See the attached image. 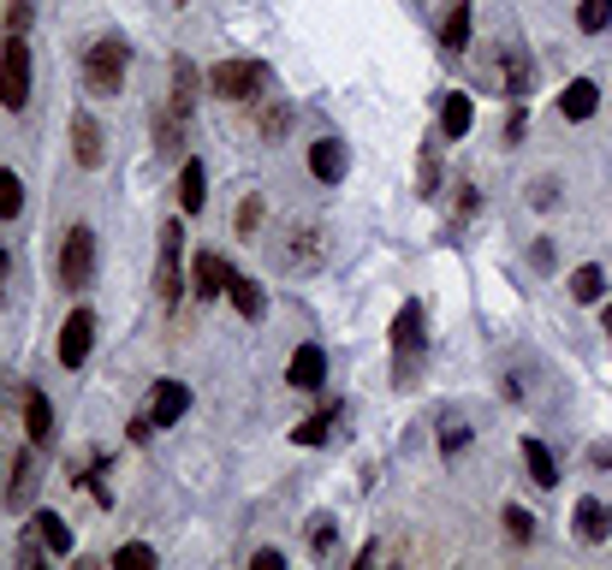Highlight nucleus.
<instances>
[{"instance_id":"nucleus-31","label":"nucleus","mask_w":612,"mask_h":570,"mask_svg":"<svg viewBox=\"0 0 612 570\" xmlns=\"http://www.w3.org/2000/svg\"><path fill=\"white\" fill-rule=\"evenodd\" d=\"M464 446H470V422H464V416H446V422H440V452H446V458H458Z\"/></svg>"},{"instance_id":"nucleus-37","label":"nucleus","mask_w":612,"mask_h":570,"mask_svg":"<svg viewBox=\"0 0 612 570\" xmlns=\"http://www.w3.org/2000/svg\"><path fill=\"white\" fill-rule=\"evenodd\" d=\"M113 565H155V547H143V541H125V547L113 553Z\"/></svg>"},{"instance_id":"nucleus-39","label":"nucleus","mask_w":612,"mask_h":570,"mask_svg":"<svg viewBox=\"0 0 612 570\" xmlns=\"http://www.w3.org/2000/svg\"><path fill=\"white\" fill-rule=\"evenodd\" d=\"M524 131H529V113H524V101H517L512 119H505V137H512V143H524Z\"/></svg>"},{"instance_id":"nucleus-30","label":"nucleus","mask_w":612,"mask_h":570,"mask_svg":"<svg viewBox=\"0 0 612 570\" xmlns=\"http://www.w3.org/2000/svg\"><path fill=\"white\" fill-rule=\"evenodd\" d=\"M607 24H612V0H577V30L583 36L607 30Z\"/></svg>"},{"instance_id":"nucleus-28","label":"nucleus","mask_w":612,"mask_h":570,"mask_svg":"<svg viewBox=\"0 0 612 570\" xmlns=\"http://www.w3.org/2000/svg\"><path fill=\"white\" fill-rule=\"evenodd\" d=\"M24 208V179L12 167H0V220H18Z\"/></svg>"},{"instance_id":"nucleus-43","label":"nucleus","mask_w":612,"mask_h":570,"mask_svg":"<svg viewBox=\"0 0 612 570\" xmlns=\"http://www.w3.org/2000/svg\"><path fill=\"white\" fill-rule=\"evenodd\" d=\"M589 458H595V464H601V470H612V446H595V452H589Z\"/></svg>"},{"instance_id":"nucleus-3","label":"nucleus","mask_w":612,"mask_h":570,"mask_svg":"<svg viewBox=\"0 0 612 570\" xmlns=\"http://www.w3.org/2000/svg\"><path fill=\"white\" fill-rule=\"evenodd\" d=\"M0 107H30V42L7 30V48H0Z\"/></svg>"},{"instance_id":"nucleus-4","label":"nucleus","mask_w":612,"mask_h":570,"mask_svg":"<svg viewBox=\"0 0 612 570\" xmlns=\"http://www.w3.org/2000/svg\"><path fill=\"white\" fill-rule=\"evenodd\" d=\"M392 357H399V387H411V369H416V357H423V345H428V333H423V303H399V315H392Z\"/></svg>"},{"instance_id":"nucleus-33","label":"nucleus","mask_w":612,"mask_h":570,"mask_svg":"<svg viewBox=\"0 0 612 570\" xmlns=\"http://www.w3.org/2000/svg\"><path fill=\"white\" fill-rule=\"evenodd\" d=\"M334 517H315V523H310V553H315V559H334Z\"/></svg>"},{"instance_id":"nucleus-27","label":"nucleus","mask_w":612,"mask_h":570,"mask_svg":"<svg viewBox=\"0 0 612 570\" xmlns=\"http://www.w3.org/2000/svg\"><path fill=\"white\" fill-rule=\"evenodd\" d=\"M36 535H42V547L54 553V559H66L72 553V529H66V517H54V511H36Z\"/></svg>"},{"instance_id":"nucleus-36","label":"nucleus","mask_w":612,"mask_h":570,"mask_svg":"<svg viewBox=\"0 0 612 570\" xmlns=\"http://www.w3.org/2000/svg\"><path fill=\"white\" fill-rule=\"evenodd\" d=\"M286 125H291V107H267L262 113V137H267V143H279V137H286Z\"/></svg>"},{"instance_id":"nucleus-42","label":"nucleus","mask_w":612,"mask_h":570,"mask_svg":"<svg viewBox=\"0 0 612 570\" xmlns=\"http://www.w3.org/2000/svg\"><path fill=\"white\" fill-rule=\"evenodd\" d=\"M529 202H541V208H547V202H553V179H541V185H529Z\"/></svg>"},{"instance_id":"nucleus-35","label":"nucleus","mask_w":612,"mask_h":570,"mask_svg":"<svg viewBox=\"0 0 612 570\" xmlns=\"http://www.w3.org/2000/svg\"><path fill=\"white\" fill-rule=\"evenodd\" d=\"M30 18H36V7H30V0H7V30H12V36H24V30H30Z\"/></svg>"},{"instance_id":"nucleus-44","label":"nucleus","mask_w":612,"mask_h":570,"mask_svg":"<svg viewBox=\"0 0 612 570\" xmlns=\"http://www.w3.org/2000/svg\"><path fill=\"white\" fill-rule=\"evenodd\" d=\"M7 274H12V262H7V250H0V286H7Z\"/></svg>"},{"instance_id":"nucleus-26","label":"nucleus","mask_w":612,"mask_h":570,"mask_svg":"<svg viewBox=\"0 0 612 570\" xmlns=\"http://www.w3.org/2000/svg\"><path fill=\"white\" fill-rule=\"evenodd\" d=\"M416 197L423 202H440V137L423 143V167H416Z\"/></svg>"},{"instance_id":"nucleus-22","label":"nucleus","mask_w":612,"mask_h":570,"mask_svg":"<svg viewBox=\"0 0 612 570\" xmlns=\"http://www.w3.org/2000/svg\"><path fill=\"white\" fill-rule=\"evenodd\" d=\"M595 107H601V90H595V78H571L565 96H559V113H565V119H595Z\"/></svg>"},{"instance_id":"nucleus-45","label":"nucleus","mask_w":612,"mask_h":570,"mask_svg":"<svg viewBox=\"0 0 612 570\" xmlns=\"http://www.w3.org/2000/svg\"><path fill=\"white\" fill-rule=\"evenodd\" d=\"M601 327H607V339H612V303H607V315H601Z\"/></svg>"},{"instance_id":"nucleus-40","label":"nucleus","mask_w":612,"mask_h":570,"mask_svg":"<svg viewBox=\"0 0 612 570\" xmlns=\"http://www.w3.org/2000/svg\"><path fill=\"white\" fill-rule=\"evenodd\" d=\"M250 565H262V570H279V565H286V553H279V547H262V553H250Z\"/></svg>"},{"instance_id":"nucleus-7","label":"nucleus","mask_w":612,"mask_h":570,"mask_svg":"<svg viewBox=\"0 0 612 570\" xmlns=\"http://www.w3.org/2000/svg\"><path fill=\"white\" fill-rule=\"evenodd\" d=\"M178 291H185V232L173 226H161V256H155V297L161 303H178Z\"/></svg>"},{"instance_id":"nucleus-19","label":"nucleus","mask_w":612,"mask_h":570,"mask_svg":"<svg viewBox=\"0 0 612 570\" xmlns=\"http://www.w3.org/2000/svg\"><path fill=\"white\" fill-rule=\"evenodd\" d=\"M470 125H476V101L470 96H440V137L446 143H458V137H470Z\"/></svg>"},{"instance_id":"nucleus-29","label":"nucleus","mask_w":612,"mask_h":570,"mask_svg":"<svg viewBox=\"0 0 612 570\" xmlns=\"http://www.w3.org/2000/svg\"><path fill=\"white\" fill-rule=\"evenodd\" d=\"M36 493V464L30 458H12V481H7V499L12 505H24Z\"/></svg>"},{"instance_id":"nucleus-8","label":"nucleus","mask_w":612,"mask_h":570,"mask_svg":"<svg viewBox=\"0 0 612 570\" xmlns=\"http://www.w3.org/2000/svg\"><path fill=\"white\" fill-rule=\"evenodd\" d=\"M571 535H577L583 547H601V541H612V505L595 499V493H583V499L571 505Z\"/></svg>"},{"instance_id":"nucleus-38","label":"nucleus","mask_w":612,"mask_h":570,"mask_svg":"<svg viewBox=\"0 0 612 570\" xmlns=\"http://www.w3.org/2000/svg\"><path fill=\"white\" fill-rule=\"evenodd\" d=\"M476 214H482V197H476L470 185H458V226H470Z\"/></svg>"},{"instance_id":"nucleus-9","label":"nucleus","mask_w":612,"mask_h":570,"mask_svg":"<svg viewBox=\"0 0 612 570\" xmlns=\"http://www.w3.org/2000/svg\"><path fill=\"white\" fill-rule=\"evenodd\" d=\"M89 345H96V315L89 309H72L66 327H60V369H78V363L89 357Z\"/></svg>"},{"instance_id":"nucleus-18","label":"nucleus","mask_w":612,"mask_h":570,"mask_svg":"<svg viewBox=\"0 0 612 570\" xmlns=\"http://www.w3.org/2000/svg\"><path fill=\"white\" fill-rule=\"evenodd\" d=\"M72 155H78V167H89V173L108 161V149H101V125L89 119V113H78V119H72Z\"/></svg>"},{"instance_id":"nucleus-24","label":"nucleus","mask_w":612,"mask_h":570,"mask_svg":"<svg viewBox=\"0 0 612 570\" xmlns=\"http://www.w3.org/2000/svg\"><path fill=\"white\" fill-rule=\"evenodd\" d=\"M226 297H233V309L245 315V321H262V315H267V291H262L257 280H245V274H233Z\"/></svg>"},{"instance_id":"nucleus-2","label":"nucleus","mask_w":612,"mask_h":570,"mask_svg":"<svg viewBox=\"0 0 612 570\" xmlns=\"http://www.w3.org/2000/svg\"><path fill=\"white\" fill-rule=\"evenodd\" d=\"M482 78H488V90L494 96H505V101H524L535 90V66H529V54L517 42H500L488 54V66H482Z\"/></svg>"},{"instance_id":"nucleus-34","label":"nucleus","mask_w":612,"mask_h":570,"mask_svg":"<svg viewBox=\"0 0 612 570\" xmlns=\"http://www.w3.org/2000/svg\"><path fill=\"white\" fill-rule=\"evenodd\" d=\"M257 226H262V197H257V190H250V197L238 202V238H250V232H257Z\"/></svg>"},{"instance_id":"nucleus-25","label":"nucleus","mask_w":612,"mask_h":570,"mask_svg":"<svg viewBox=\"0 0 612 570\" xmlns=\"http://www.w3.org/2000/svg\"><path fill=\"white\" fill-rule=\"evenodd\" d=\"M524 470H529V481H535V487H553V481H559V464H553V452H547L535 434H524Z\"/></svg>"},{"instance_id":"nucleus-41","label":"nucleus","mask_w":612,"mask_h":570,"mask_svg":"<svg viewBox=\"0 0 612 570\" xmlns=\"http://www.w3.org/2000/svg\"><path fill=\"white\" fill-rule=\"evenodd\" d=\"M529 262H535V268H553V244H547V238H541V244L529 250Z\"/></svg>"},{"instance_id":"nucleus-5","label":"nucleus","mask_w":612,"mask_h":570,"mask_svg":"<svg viewBox=\"0 0 612 570\" xmlns=\"http://www.w3.org/2000/svg\"><path fill=\"white\" fill-rule=\"evenodd\" d=\"M89 280H96V232H89V226H72V232L60 238V286L89 291Z\"/></svg>"},{"instance_id":"nucleus-1","label":"nucleus","mask_w":612,"mask_h":570,"mask_svg":"<svg viewBox=\"0 0 612 570\" xmlns=\"http://www.w3.org/2000/svg\"><path fill=\"white\" fill-rule=\"evenodd\" d=\"M125 66H132V48L120 36H101L84 54V90L89 96H120L125 90Z\"/></svg>"},{"instance_id":"nucleus-17","label":"nucleus","mask_w":612,"mask_h":570,"mask_svg":"<svg viewBox=\"0 0 612 570\" xmlns=\"http://www.w3.org/2000/svg\"><path fill=\"white\" fill-rule=\"evenodd\" d=\"M24 434H30V446H48L54 440V404H48V392H24Z\"/></svg>"},{"instance_id":"nucleus-21","label":"nucleus","mask_w":612,"mask_h":570,"mask_svg":"<svg viewBox=\"0 0 612 570\" xmlns=\"http://www.w3.org/2000/svg\"><path fill=\"white\" fill-rule=\"evenodd\" d=\"M322 262V232L315 226H303V232H291V244H279V268H315Z\"/></svg>"},{"instance_id":"nucleus-14","label":"nucleus","mask_w":612,"mask_h":570,"mask_svg":"<svg viewBox=\"0 0 612 570\" xmlns=\"http://www.w3.org/2000/svg\"><path fill=\"white\" fill-rule=\"evenodd\" d=\"M197 96H202V72L190 66L185 54H178V60H173V96H167V107H173L185 125H190V113H197Z\"/></svg>"},{"instance_id":"nucleus-20","label":"nucleus","mask_w":612,"mask_h":570,"mask_svg":"<svg viewBox=\"0 0 612 570\" xmlns=\"http://www.w3.org/2000/svg\"><path fill=\"white\" fill-rule=\"evenodd\" d=\"M339 416H346V404H339V398H327L315 416H303V422L291 428V440H298V446H322V440L334 434V422H339Z\"/></svg>"},{"instance_id":"nucleus-23","label":"nucleus","mask_w":612,"mask_h":570,"mask_svg":"<svg viewBox=\"0 0 612 570\" xmlns=\"http://www.w3.org/2000/svg\"><path fill=\"white\" fill-rule=\"evenodd\" d=\"M565 291H571V303H601V297H607V268H601V262H583V268H571Z\"/></svg>"},{"instance_id":"nucleus-15","label":"nucleus","mask_w":612,"mask_h":570,"mask_svg":"<svg viewBox=\"0 0 612 570\" xmlns=\"http://www.w3.org/2000/svg\"><path fill=\"white\" fill-rule=\"evenodd\" d=\"M346 167H351V155H346L339 137H315V143H310V173L322 185H339V179H346Z\"/></svg>"},{"instance_id":"nucleus-13","label":"nucleus","mask_w":612,"mask_h":570,"mask_svg":"<svg viewBox=\"0 0 612 570\" xmlns=\"http://www.w3.org/2000/svg\"><path fill=\"white\" fill-rule=\"evenodd\" d=\"M286 380L298 392H322V380H327V351L322 345H298L291 351V363H286Z\"/></svg>"},{"instance_id":"nucleus-11","label":"nucleus","mask_w":612,"mask_h":570,"mask_svg":"<svg viewBox=\"0 0 612 570\" xmlns=\"http://www.w3.org/2000/svg\"><path fill=\"white\" fill-rule=\"evenodd\" d=\"M470 30H476V7H470V0H452V7H446V18H440V54L458 60L470 48Z\"/></svg>"},{"instance_id":"nucleus-12","label":"nucleus","mask_w":612,"mask_h":570,"mask_svg":"<svg viewBox=\"0 0 612 570\" xmlns=\"http://www.w3.org/2000/svg\"><path fill=\"white\" fill-rule=\"evenodd\" d=\"M226 286H233V268H226L214 250H202V256L190 262V291H197L202 303H214V297H226Z\"/></svg>"},{"instance_id":"nucleus-16","label":"nucleus","mask_w":612,"mask_h":570,"mask_svg":"<svg viewBox=\"0 0 612 570\" xmlns=\"http://www.w3.org/2000/svg\"><path fill=\"white\" fill-rule=\"evenodd\" d=\"M202 202H209V167H202L197 155H185L178 161V208L202 214Z\"/></svg>"},{"instance_id":"nucleus-32","label":"nucleus","mask_w":612,"mask_h":570,"mask_svg":"<svg viewBox=\"0 0 612 570\" xmlns=\"http://www.w3.org/2000/svg\"><path fill=\"white\" fill-rule=\"evenodd\" d=\"M505 535H512L517 547H529L535 541V517L524 511V505H505Z\"/></svg>"},{"instance_id":"nucleus-6","label":"nucleus","mask_w":612,"mask_h":570,"mask_svg":"<svg viewBox=\"0 0 612 570\" xmlns=\"http://www.w3.org/2000/svg\"><path fill=\"white\" fill-rule=\"evenodd\" d=\"M262 84H267V72L250 66V60H221L209 72V90L221 101H262Z\"/></svg>"},{"instance_id":"nucleus-10","label":"nucleus","mask_w":612,"mask_h":570,"mask_svg":"<svg viewBox=\"0 0 612 570\" xmlns=\"http://www.w3.org/2000/svg\"><path fill=\"white\" fill-rule=\"evenodd\" d=\"M185 410H190V392L178 387V380H155V387H149V398H143V416H149L155 428H173Z\"/></svg>"}]
</instances>
